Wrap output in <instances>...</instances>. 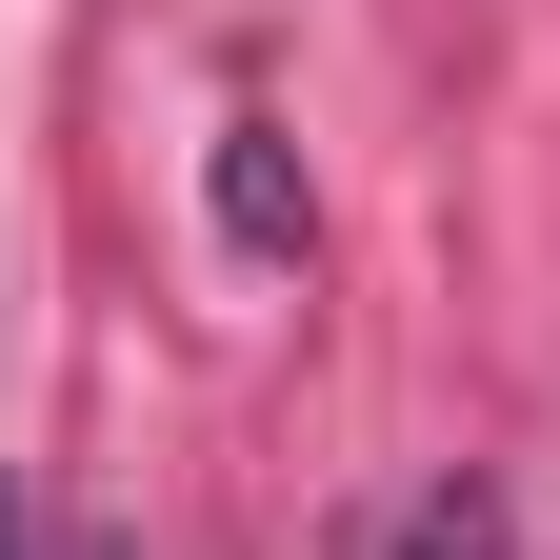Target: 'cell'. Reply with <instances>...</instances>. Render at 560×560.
<instances>
[{
    "instance_id": "6da1fadb",
    "label": "cell",
    "mask_w": 560,
    "mask_h": 560,
    "mask_svg": "<svg viewBox=\"0 0 560 560\" xmlns=\"http://www.w3.org/2000/svg\"><path fill=\"white\" fill-rule=\"evenodd\" d=\"M221 221H241V241H301V180H280L260 120H221Z\"/></svg>"
},
{
    "instance_id": "7a4b0ae2",
    "label": "cell",
    "mask_w": 560,
    "mask_h": 560,
    "mask_svg": "<svg viewBox=\"0 0 560 560\" xmlns=\"http://www.w3.org/2000/svg\"><path fill=\"white\" fill-rule=\"evenodd\" d=\"M400 560H521V540H501V501H480V480H441V501L400 521Z\"/></svg>"
},
{
    "instance_id": "3957f363",
    "label": "cell",
    "mask_w": 560,
    "mask_h": 560,
    "mask_svg": "<svg viewBox=\"0 0 560 560\" xmlns=\"http://www.w3.org/2000/svg\"><path fill=\"white\" fill-rule=\"evenodd\" d=\"M0 560H21V501H0Z\"/></svg>"
}]
</instances>
